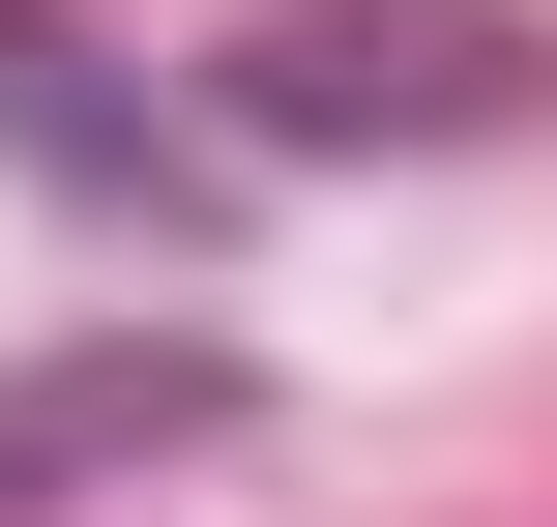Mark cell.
Returning a JSON list of instances; mask_svg holds the SVG:
<instances>
[{"label":"cell","mask_w":557,"mask_h":527,"mask_svg":"<svg viewBox=\"0 0 557 527\" xmlns=\"http://www.w3.org/2000/svg\"><path fill=\"white\" fill-rule=\"evenodd\" d=\"M0 147H29L59 205H206V147H176L147 88H88V29H59V0H0Z\"/></svg>","instance_id":"cell-3"},{"label":"cell","mask_w":557,"mask_h":527,"mask_svg":"<svg viewBox=\"0 0 557 527\" xmlns=\"http://www.w3.org/2000/svg\"><path fill=\"white\" fill-rule=\"evenodd\" d=\"M235 411V352L206 323H88V352H0V527H59V499H117V469H176Z\"/></svg>","instance_id":"cell-1"},{"label":"cell","mask_w":557,"mask_h":527,"mask_svg":"<svg viewBox=\"0 0 557 527\" xmlns=\"http://www.w3.org/2000/svg\"><path fill=\"white\" fill-rule=\"evenodd\" d=\"M382 117H529V29H352V0L235 29V147H382Z\"/></svg>","instance_id":"cell-2"}]
</instances>
